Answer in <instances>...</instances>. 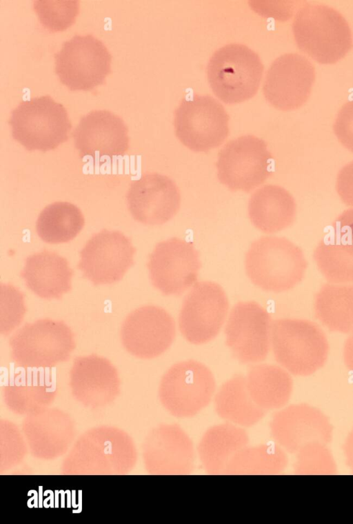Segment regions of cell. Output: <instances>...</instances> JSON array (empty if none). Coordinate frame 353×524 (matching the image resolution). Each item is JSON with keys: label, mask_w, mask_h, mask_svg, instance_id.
I'll return each instance as SVG.
<instances>
[{"label": "cell", "mask_w": 353, "mask_h": 524, "mask_svg": "<svg viewBox=\"0 0 353 524\" xmlns=\"http://www.w3.org/2000/svg\"><path fill=\"white\" fill-rule=\"evenodd\" d=\"M292 31L298 48L322 64L337 62L350 50L352 36L345 19L325 5L306 4L296 12Z\"/></svg>", "instance_id": "1"}, {"label": "cell", "mask_w": 353, "mask_h": 524, "mask_svg": "<svg viewBox=\"0 0 353 524\" xmlns=\"http://www.w3.org/2000/svg\"><path fill=\"white\" fill-rule=\"evenodd\" d=\"M307 263L301 249L285 237L263 236L248 250L245 267L251 281L261 289L280 292L303 278Z\"/></svg>", "instance_id": "2"}, {"label": "cell", "mask_w": 353, "mask_h": 524, "mask_svg": "<svg viewBox=\"0 0 353 524\" xmlns=\"http://www.w3.org/2000/svg\"><path fill=\"white\" fill-rule=\"evenodd\" d=\"M272 343L276 361L295 376H309L322 367L329 344L321 328L305 319H280L272 326Z\"/></svg>", "instance_id": "3"}, {"label": "cell", "mask_w": 353, "mask_h": 524, "mask_svg": "<svg viewBox=\"0 0 353 524\" xmlns=\"http://www.w3.org/2000/svg\"><path fill=\"white\" fill-rule=\"evenodd\" d=\"M263 72L259 55L240 43H229L216 50L207 66L210 88L225 103H241L254 97Z\"/></svg>", "instance_id": "4"}, {"label": "cell", "mask_w": 353, "mask_h": 524, "mask_svg": "<svg viewBox=\"0 0 353 524\" xmlns=\"http://www.w3.org/2000/svg\"><path fill=\"white\" fill-rule=\"evenodd\" d=\"M8 123L13 139L29 151L57 148L68 141L72 128L64 106L48 95L21 101Z\"/></svg>", "instance_id": "5"}, {"label": "cell", "mask_w": 353, "mask_h": 524, "mask_svg": "<svg viewBox=\"0 0 353 524\" xmlns=\"http://www.w3.org/2000/svg\"><path fill=\"white\" fill-rule=\"evenodd\" d=\"M228 121L224 107L208 94L187 96L174 111L176 137L196 152H206L221 145L229 134Z\"/></svg>", "instance_id": "6"}, {"label": "cell", "mask_w": 353, "mask_h": 524, "mask_svg": "<svg viewBox=\"0 0 353 524\" xmlns=\"http://www.w3.org/2000/svg\"><path fill=\"white\" fill-rule=\"evenodd\" d=\"M217 177L232 191L250 192L274 173V158L265 141L251 134L228 141L219 151Z\"/></svg>", "instance_id": "7"}, {"label": "cell", "mask_w": 353, "mask_h": 524, "mask_svg": "<svg viewBox=\"0 0 353 524\" xmlns=\"http://www.w3.org/2000/svg\"><path fill=\"white\" fill-rule=\"evenodd\" d=\"M12 359L30 367H51L66 361L75 348L74 334L62 321L39 319L26 323L10 338Z\"/></svg>", "instance_id": "8"}, {"label": "cell", "mask_w": 353, "mask_h": 524, "mask_svg": "<svg viewBox=\"0 0 353 524\" xmlns=\"http://www.w3.org/2000/svg\"><path fill=\"white\" fill-rule=\"evenodd\" d=\"M54 59L59 81L72 91L92 90L111 72V54L92 34L74 35L65 41Z\"/></svg>", "instance_id": "9"}, {"label": "cell", "mask_w": 353, "mask_h": 524, "mask_svg": "<svg viewBox=\"0 0 353 524\" xmlns=\"http://www.w3.org/2000/svg\"><path fill=\"white\" fill-rule=\"evenodd\" d=\"M215 381L210 369L194 360L174 364L163 375L159 397L165 409L179 418L193 416L211 401Z\"/></svg>", "instance_id": "10"}, {"label": "cell", "mask_w": 353, "mask_h": 524, "mask_svg": "<svg viewBox=\"0 0 353 524\" xmlns=\"http://www.w3.org/2000/svg\"><path fill=\"white\" fill-rule=\"evenodd\" d=\"M229 308L223 289L212 281L195 283L184 298L179 316L183 336L193 344L207 343L216 336Z\"/></svg>", "instance_id": "11"}, {"label": "cell", "mask_w": 353, "mask_h": 524, "mask_svg": "<svg viewBox=\"0 0 353 524\" xmlns=\"http://www.w3.org/2000/svg\"><path fill=\"white\" fill-rule=\"evenodd\" d=\"M201 267L193 243L172 237L158 243L148 268L152 285L165 295H181L198 277Z\"/></svg>", "instance_id": "12"}, {"label": "cell", "mask_w": 353, "mask_h": 524, "mask_svg": "<svg viewBox=\"0 0 353 524\" xmlns=\"http://www.w3.org/2000/svg\"><path fill=\"white\" fill-rule=\"evenodd\" d=\"M135 252L131 240L122 232L103 229L80 251L78 268L95 285L113 283L133 265Z\"/></svg>", "instance_id": "13"}, {"label": "cell", "mask_w": 353, "mask_h": 524, "mask_svg": "<svg viewBox=\"0 0 353 524\" xmlns=\"http://www.w3.org/2000/svg\"><path fill=\"white\" fill-rule=\"evenodd\" d=\"M271 317L254 301L239 302L232 309L225 329L226 345L243 363L263 361L270 350Z\"/></svg>", "instance_id": "14"}, {"label": "cell", "mask_w": 353, "mask_h": 524, "mask_svg": "<svg viewBox=\"0 0 353 524\" xmlns=\"http://www.w3.org/2000/svg\"><path fill=\"white\" fill-rule=\"evenodd\" d=\"M314 79L315 70L310 61L296 53L285 54L276 58L267 71L263 94L274 108L294 110L309 98Z\"/></svg>", "instance_id": "15"}, {"label": "cell", "mask_w": 353, "mask_h": 524, "mask_svg": "<svg viewBox=\"0 0 353 524\" xmlns=\"http://www.w3.org/2000/svg\"><path fill=\"white\" fill-rule=\"evenodd\" d=\"M270 432L275 443L286 452L296 453L313 443H328L333 427L319 409L297 403L279 409L270 421Z\"/></svg>", "instance_id": "16"}, {"label": "cell", "mask_w": 353, "mask_h": 524, "mask_svg": "<svg viewBox=\"0 0 353 524\" xmlns=\"http://www.w3.org/2000/svg\"><path fill=\"white\" fill-rule=\"evenodd\" d=\"M175 323L164 309L154 305L139 308L124 321L121 336L132 354L152 359L163 353L175 337Z\"/></svg>", "instance_id": "17"}, {"label": "cell", "mask_w": 353, "mask_h": 524, "mask_svg": "<svg viewBox=\"0 0 353 524\" xmlns=\"http://www.w3.org/2000/svg\"><path fill=\"white\" fill-rule=\"evenodd\" d=\"M126 199L133 218L146 225L166 223L181 205V194L175 182L156 172L145 173L132 181Z\"/></svg>", "instance_id": "18"}, {"label": "cell", "mask_w": 353, "mask_h": 524, "mask_svg": "<svg viewBox=\"0 0 353 524\" xmlns=\"http://www.w3.org/2000/svg\"><path fill=\"white\" fill-rule=\"evenodd\" d=\"M128 129L119 116L94 110L83 116L73 131L74 146L81 158L101 160L124 156L129 148Z\"/></svg>", "instance_id": "19"}, {"label": "cell", "mask_w": 353, "mask_h": 524, "mask_svg": "<svg viewBox=\"0 0 353 524\" xmlns=\"http://www.w3.org/2000/svg\"><path fill=\"white\" fill-rule=\"evenodd\" d=\"M150 469L163 474H188L195 452L187 433L176 424L163 425L154 433L147 452Z\"/></svg>", "instance_id": "20"}, {"label": "cell", "mask_w": 353, "mask_h": 524, "mask_svg": "<svg viewBox=\"0 0 353 524\" xmlns=\"http://www.w3.org/2000/svg\"><path fill=\"white\" fill-rule=\"evenodd\" d=\"M72 275L66 259L46 250L27 257L20 274L32 292L47 299H59L69 292Z\"/></svg>", "instance_id": "21"}, {"label": "cell", "mask_w": 353, "mask_h": 524, "mask_svg": "<svg viewBox=\"0 0 353 524\" xmlns=\"http://www.w3.org/2000/svg\"><path fill=\"white\" fill-rule=\"evenodd\" d=\"M296 205L285 188L268 184L256 190L248 202V216L252 224L265 233H274L290 226L296 216Z\"/></svg>", "instance_id": "22"}, {"label": "cell", "mask_w": 353, "mask_h": 524, "mask_svg": "<svg viewBox=\"0 0 353 524\" xmlns=\"http://www.w3.org/2000/svg\"><path fill=\"white\" fill-rule=\"evenodd\" d=\"M248 441L242 427L228 422L209 428L198 445L203 468L210 474H225L230 461L248 445Z\"/></svg>", "instance_id": "23"}, {"label": "cell", "mask_w": 353, "mask_h": 524, "mask_svg": "<svg viewBox=\"0 0 353 524\" xmlns=\"http://www.w3.org/2000/svg\"><path fill=\"white\" fill-rule=\"evenodd\" d=\"M245 382L252 399L265 411L285 406L293 387L292 377L286 370L269 364L253 366Z\"/></svg>", "instance_id": "24"}, {"label": "cell", "mask_w": 353, "mask_h": 524, "mask_svg": "<svg viewBox=\"0 0 353 524\" xmlns=\"http://www.w3.org/2000/svg\"><path fill=\"white\" fill-rule=\"evenodd\" d=\"M214 408L226 422L240 427L255 425L265 412L253 401L245 378L241 374L234 375L221 385L214 397Z\"/></svg>", "instance_id": "25"}, {"label": "cell", "mask_w": 353, "mask_h": 524, "mask_svg": "<svg viewBox=\"0 0 353 524\" xmlns=\"http://www.w3.org/2000/svg\"><path fill=\"white\" fill-rule=\"evenodd\" d=\"M71 374L72 387L81 397H108L118 388L115 368L108 359L96 354L76 358Z\"/></svg>", "instance_id": "26"}, {"label": "cell", "mask_w": 353, "mask_h": 524, "mask_svg": "<svg viewBox=\"0 0 353 524\" xmlns=\"http://www.w3.org/2000/svg\"><path fill=\"white\" fill-rule=\"evenodd\" d=\"M314 310L330 331L353 332V283L323 284L315 296Z\"/></svg>", "instance_id": "27"}, {"label": "cell", "mask_w": 353, "mask_h": 524, "mask_svg": "<svg viewBox=\"0 0 353 524\" xmlns=\"http://www.w3.org/2000/svg\"><path fill=\"white\" fill-rule=\"evenodd\" d=\"M85 220L78 207L68 202H55L40 213L36 230L38 236L48 243H66L77 236Z\"/></svg>", "instance_id": "28"}, {"label": "cell", "mask_w": 353, "mask_h": 524, "mask_svg": "<svg viewBox=\"0 0 353 524\" xmlns=\"http://www.w3.org/2000/svg\"><path fill=\"white\" fill-rule=\"evenodd\" d=\"M288 465L286 452L277 444L245 446L229 463L225 474H278Z\"/></svg>", "instance_id": "29"}, {"label": "cell", "mask_w": 353, "mask_h": 524, "mask_svg": "<svg viewBox=\"0 0 353 524\" xmlns=\"http://www.w3.org/2000/svg\"><path fill=\"white\" fill-rule=\"evenodd\" d=\"M317 267L327 281L332 283L353 282V248L337 243L327 235L314 251Z\"/></svg>", "instance_id": "30"}, {"label": "cell", "mask_w": 353, "mask_h": 524, "mask_svg": "<svg viewBox=\"0 0 353 524\" xmlns=\"http://www.w3.org/2000/svg\"><path fill=\"white\" fill-rule=\"evenodd\" d=\"M294 471L297 474H333L336 464L326 443H313L296 453Z\"/></svg>", "instance_id": "31"}, {"label": "cell", "mask_w": 353, "mask_h": 524, "mask_svg": "<svg viewBox=\"0 0 353 524\" xmlns=\"http://www.w3.org/2000/svg\"><path fill=\"white\" fill-rule=\"evenodd\" d=\"M1 332L8 334L23 320V294L10 285L1 284Z\"/></svg>", "instance_id": "32"}, {"label": "cell", "mask_w": 353, "mask_h": 524, "mask_svg": "<svg viewBox=\"0 0 353 524\" xmlns=\"http://www.w3.org/2000/svg\"><path fill=\"white\" fill-rule=\"evenodd\" d=\"M333 130L339 142L353 152V100L345 103L339 111Z\"/></svg>", "instance_id": "33"}, {"label": "cell", "mask_w": 353, "mask_h": 524, "mask_svg": "<svg viewBox=\"0 0 353 524\" xmlns=\"http://www.w3.org/2000/svg\"><path fill=\"white\" fill-rule=\"evenodd\" d=\"M327 236L334 241L353 248V208L343 211L332 223Z\"/></svg>", "instance_id": "34"}, {"label": "cell", "mask_w": 353, "mask_h": 524, "mask_svg": "<svg viewBox=\"0 0 353 524\" xmlns=\"http://www.w3.org/2000/svg\"><path fill=\"white\" fill-rule=\"evenodd\" d=\"M336 189L343 202L353 207V161L345 164L339 171Z\"/></svg>", "instance_id": "35"}, {"label": "cell", "mask_w": 353, "mask_h": 524, "mask_svg": "<svg viewBox=\"0 0 353 524\" xmlns=\"http://www.w3.org/2000/svg\"><path fill=\"white\" fill-rule=\"evenodd\" d=\"M343 451L347 467L353 472V428L344 441Z\"/></svg>", "instance_id": "36"}, {"label": "cell", "mask_w": 353, "mask_h": 524, "mask_svg": "<svg viewBox=\"0 0 353 524\" xmlns=\"http://www.w3.org/2000/svg\"><path fill=\"white\" fill-rule=\"evenodd\" d=\"M343 359L346 367L353 372V332H351L345 342Z\"/></svg>", "instance_id": "37"}]
</instances>
